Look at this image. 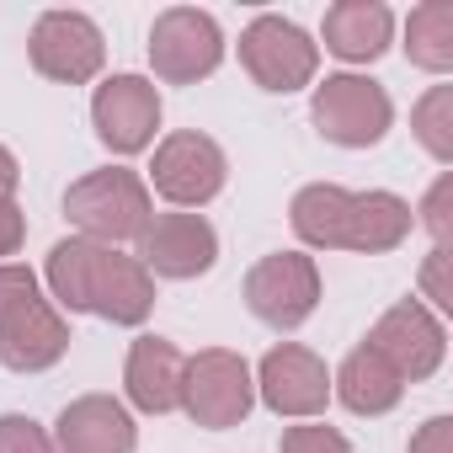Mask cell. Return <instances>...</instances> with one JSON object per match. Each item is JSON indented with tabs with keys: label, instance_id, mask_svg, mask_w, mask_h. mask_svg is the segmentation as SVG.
I'll list each match as a JSON object with an SVG mask.
<instances>
[{
	"label": "cell",
	"instance_id": "6da1fadb",
	"mask_svg": "<svg viewBox=\"0 0 453 453\" xmlns=\"http://www.w3.org/2000/svg\"><path fill=\"white\" fill-rule=\"evenodd\" d=\"M43 283L59 304V315H96L112 326H144L155 310V278L144 273L139 257L123 246H102L86 235H70L49 251Z\"/></svg>",
	"mask_w": 453,
	"mask_h": 453
},
{
	"label": "cell",
	"instance_id": "7a4b0ae2",
	"mask_svg": "<svg viewBox=\"0 0 453 453\" xmlns=\"http://www.w3.org/2000/svg\"><path fill=\"white\" fill-rule=\"evenodd\" d=\"M288 224L310 251L384 257L411 241L416 219L400 192H347L336 181H310L288 203Z\"/></svg>",
	"mask_w": 453,
	"mask_h": 453
},
{
	"label": "cell",
	"instance_id": "3957f363",
	"mask_svg": "<svg viewBox=\"0 0 453 453\" xmlns=\"http://www.w3.org/2000/svg\"><path fill=\"white\" fill-rule=\"evenodd\" d=\"M70 352V320L43 294L38 273L0 262V363L12 373H43Z\"/></svg>",
	"mask_w": 453,
	"mask_h": 453
},
{
	"label": "cell",
	"instance_id": "277c9868",
	"mask_svg": "<svg viewBox=\"0 0 453 453\" xmlns=\"http://www.w3.org/2000/svg\"><path fill=\"white\" fill-rule=\"evenodd\" d=\"M65 213H70V224H75L86 241L128 246V241H139V235L150 230V219H155V192L144 187L139 171H128V165H102V171H86L81 181H70Z\"/></svg>",
	"mask_w": 453,
	"mask_h": 453
},
{
	"label": "cell",
	"instance_id": "5b68a950",
	"mask_svg": "<svg viewBox=\"0 0 453 453\" xmlns=\"http://www.w3.org/2000/svg\"><path fill=\"white\" fill-rule=\"evenodd\" d=\"M257 405V379L251 363L230 347H203L197 357H187L181 368V411L208 426V432H230L251 416Z\"/></svg>",
	"mask_w": 453,
	"mask_h": 453
},
{
	"label": "cell",
	"instance_id": "8992f818",
	"mask_svg": "<svg viewBox=\"0 0 453 453\" xmlns=\"http://www.w3.org/2000/svg\"><path fill=\"white\" fill-rule=\"evenodd\" d=\"M224 181H230V160H224V150L197 134V128H176L155 144V160H150V192H160L171 208H187L197 213L203 203H213L224 192Z\"/></svg>",
	"mask_w": 453,
	"mask_h": 453
},
{
	"label": "cell",
	"instance_id": "52a82bcc",
	"mask_svg": "<svg viewBox=\"0 0 453 453\" xmlns=\"http://www.w3.org/2000/svg\"><path fill=\"white\" fill-rule=\"evenodd\" d=\"M241 70L273 91V96H294L304 86H315V70H320V43L288 22V17H257L246 33H241Z\"/></svg>",
	"mask_w": 453,
	"mask_h": 453
},
{
	"label": "cell",
	"instance_id": "ba28073f",
	"mask_svg": "<svg viewBox=\"0 0 453 453\" xmlns=\"http://www.w3.org/2000/svg\"><path fill=\"white\" fill-rule=\"evenodd\" d=\"M310 118L320 128L326 144H342V150H368L389 134L395 123V102L379 81L368 75H326L315 86V102H310Z\"/></svg>",
	"mask_w": 453,
	"mask_h": 453
},
{
	"label": "cell",
	"instance_id": "9c48e42d",
	"mask_svg": "<svg viewBox=\"0 0 453 453\" xmlns=\"http://www.w3.org/2000/svg\"><path fill=\"white\" fill-rule=\"evenodd\" d=\"M224 65V33L197 6H171L150 27V70L165 86H197Z\"/></svg>",
	"mask_w": 453,
	"mask_h": 453
},
{
	"label": "cell",
	"instance_id": "30bf717a",
	"mask_svg": "<svg viewBox=\"0 0 453 453\" xmlns=\"http://www.w3.org/2000/svg\"><path fill=\"white\" fill-rule=\"evenodd\" d=\"M246 310L273 331H299L320 310V267L304 251H273L246 273Z\"/></svg>",
	"mask_w": 453,
	"mask_h": 453
},
{
	"label": "cell",
	"instance_id": "8fae6325",
	"mask_svg": "<svg viewBox=\"0 0 453 453\" xmlns=\"http://www.w3.org/2000/svg\"><path fill=\"white\" fill-rule=\"evenodd\" d=\"M27 54H33V70H38L43 81H59V86H86V81H96L102 65H107L102 27H96L86 12H43V17L33 22Z\"/></svg>",
	"mask_w": 453,
	"mask_h": 453
},
{
	"label": "cell",
	"instance_id": "7c38bea8",
	"mask_svg": "<svg viewBox=\"0 0 453 453\" xmlns=\"http://www.w3.org/2000/svg\"><path fill=\"white\" fill-rule=\"evenodd\" d=\"M368 347H373L405 384H421V379H432V373L442 368V357H448V331H442V320H437L421 299H400V304H389V310L373 320Z\"/></svg>",
	"mask_w": 453,
	"mask_h": 453
},
{
	"label": "cell",
	"instance_id": "4fadbf2b",
	"mask_svg": "<svg viewBox=\"0 0 453 453\" xmlns=\"http://www.w3.org/2000/svg\"><path fill=\"white\" fill-rule=\"evenodd\" d=\"M251 379H257V400H262L273 416L315 421V416L331 405V368H326L320 352H310V347H299V342L273 347Z\"/></svg>",
	"mask_w": 453,
	"mask_h": 453
},
{
	"label": "cell",
	"instance_id": "5bb4252c",
	"mask_svg": "<svg viewBox=\"0 0 453 453\" xmlns=\"http://www.w3.org/2000/svg\"><path fill=\"white\" fill-rule=\"evenodd\" d=\"M139 262L150 278H171V283H187V278H203L213 273L219 262V235L203 213H187V208H171V213H155L150 230L139 235Z\"/></svg>",
	"mask_w": 453,
	"mask_h": 453
},
{
	"label": "cell",
	"instance_id": "9a60e30c",
	"mask_svg": "<svg viewBox=\"0 0 453 453\" xmlns=\"http://www.w3.org/2000/svg\"><path fill=\"white\" fill-rule=\"evenodd\" d=\"M91 123H96V139L112 150V155H139L155 144V128H160V91L155 81L144 75H107L91 96Z\"/></svg>",
	"mask_w": 453,
	"mask_h": 453
},
{
	"label": "cell",
	"instance_id": "2e32d148",
	"mask_svg": "<svg viewBox=\"0 0 453 453\" xmlns=\"http://www.w3.org/2000/svg\"><path fill=\"white\" fill-rule=\"evenodd\" d=\"M54 448L59 453H134L139 448L134 411L112 395H81L59 411Z\"/></svg>",
	"mask_w": 453,
	"mask_h": 453
},
{
	"label": "cell",
	"instance_id": "e0dca14e",
	"mask_svg": "<svg viewBox=\"0 0 453 453\" xmlns=\"http://www.w3.org/2000/svg\"><path fill=\"white\" fill-rule=\"evenodd\" d=\"M181 347L165 342V336H139L128 347V363H123V389H128V405L144 411V416H171L181 411Z\"/></svg>",
	"mask_w": 453,
	"mask_h": 453
},
{
	"label": "cell",
	"instance_id": "ac0fdd59",
	"mask_svg": "<svg viewBox=\"0 0 453 453\" xmlns=\"http://www.w3.org/2000/svg\"><path fill=\"white\" fill-rule=\"evenodd\" d=\"M326 49L347 65H373L395 43V12L384 0H336L320 27Z\"/></svg>",
	"mask_w": 453,
	"mask_h": 453
},
{
	"label": "cell",
	"instance_id": "d6986e66",
	"mask_svg": "<svg viewBox=\"0 0 453 453\" xmlns=\"http://www.w3.org/2000/svg\"><path fill=\"white\" fill-rule=\"evenodd\" d=\"M331 395L352 411V416H389L405 400V379L363 342L342 357V368L331 373Z\"/></svg>",
	"mask_w": 453,
	"mask_h": 453
},
{
	"label": "cell",
	"instance_id": "ffe728a7",
	"mask_svg": "<svg viewBox=\"0 0 453 453\" xmlns=\"http://www.w3.org/2000/svg\"><path fill=\"white\" fill-rule=\"evenodd\" d=\"M405 59L426 75L453 70V0H421L405 17Z\"/></svg>",
	"mask_w": 453,
	"mask_h": 453
},
{
	"label": "cell",
	"instance_id": "44dd1931",
	"mask_svg": "<svg viewBox=\"0 0 453 453\" xmlns=\"http://www.w3.org/2000/svg\"><path fill=\"white\" fill-rule=\"evenodd\" d=\"M411 134H416V144H421L437 165L453 160V86H432V91L411 107Z\"/></svg>",
	"mask_w": 453,
	"mask_h": 453
},
{
	"label": "cell",
	"instance_id": "7402d4cb",
	"mask_svg": "<svg viewBox=\"0 0 453 453\" xmlns=\"http://www.w3.org/2000/svg\"><path fill=\"white\" fill-rule=\"evenodd\" d=\"M411 219L432 235V246H448L453 241V171H442L432 181V192L421 197V208H411Z\"/></svg>",
	"mask_w": 453,
	"mask_h": 453
},
{
	"label": "cell",
	"instance_id": "603a6c76",
	"mask_svg": "<svg viewBox=\"0 0 453 453\" xmlns=\"http://www.w3.org/2000/svg\"><path fill=\"white\" fill-rule=\"evenodd\" d=\"M278 453H352V442L326 421H299V426H283Z\"/></svg>",
	"mask_w": 453,
	"mask_h": 453
},
{
	"label": "cell",
	"instance_id": "cb8c5ba5",
	"mask_svg": "<svg viewBox=\"0 0 453 453\" xmlns=\"http://www.w3.org/2000/svg\"><path fill=\"white\" fill-rule=\"evenodd\" d=\"M0 453H59V448H54V437L33 416L6 411V416H0Z\"/></svg>",
	"mask_w": 453,
	"mask_h": 453
},
{
	"label": "cell",
	"instance_id": "d4e9b609",
	"mask_svg": "<svg viewBox=\"0 0 453 453\" xmlns=\"http://www.w3.org/2000/svg\"><path fill=\"white\" fill-rule=\"evenodd\" d=\"M448 262H453V257H448V246H432V251H426V262H421V288H426V299H432V304H426L432 315H437V310H442V315L453 310V288H448Z\"/></svg>",
	"mask_w": 453,
	"mask_h": 453
},
{
	"label": "cell",
	"instance_id": "484cf974",
	"mask_svg": "<svg viewBox=\"0 0 453 453\" xmlns=\"http://www.w3.org/2000/svg\"><path fill=\"white\" fill-rule=\"evenodd\" d=\"M27 241V213L17 208V197H0V262L17 257Z\"/></svg>",
	"mask_w": 453,
	"mask_h": 453
},
{
	"label": "cell",
	"instance_id": "4316f807",
	"mask_svg": "<svg viewBox=\"0 0 453 453\" xmlns=\"http://www.w3.org/2000/svg\"><path fill=\"white\" fill-rule=\"evenodd\" d=\"M405 453H453V416H432V421H421Z\"/></svg>",
	"mask_w": 453,
	"mask_h": 453
},
{
	"label": "cell",
	"instance_id": "83f0119b",
	"mask_svg": "<svg viewBox=\"0 0 453 453\" xmlns=\"http://www.w3.org/2000/svg\"><path fill=\"white\" fill-rule=\"evenodd\" d=\"M17 181H22V165H17V155L0 144V197H17Z\"/></svg>",
	"mask_w": 453,
	"mask_h": 453
}]
</instances>
